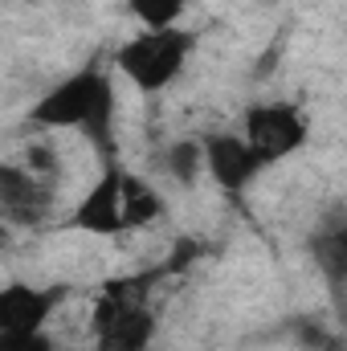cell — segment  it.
Instances as JSON below:
<instances>
[{
    "label": "cell",
    "instance_id": "1",
    "mask_svg": "<svg viewBox=\"0 0 347 351\" xmlns=\"http://www.w3.org/2000/svg\"><path fill=\"white\" fill-rule=\"evenodd\" d=\"M37 127H74L86 131L90 143L110 152L115 147V82L102 66H86L66 82L41 94L33 106Z\"/></svg>",
    "mask_w": 347,
    "mask_h": 351
},
{
    "label": "cell",
    "instance_id": "2",
    "mask_svg": "<svg viewBox=\"0 0 347 351\" xmlns=\"http://www.w3.org/2000/svg\"><path fill=\"white\" fill-rule=\"evenodd\" d=\"M156 274H139V278H115L102 286L98 306H94V339L98 351H147L156 335V315H152V282Z\"/></svg>",
    "mask_w": 347,
    "mask_h": 351
},
{
    "label": "cell",
    "instance_id": "3",
    "mask_svg": "<svg viewBox=\"0 0 347 351\" xmlns=\"http://www.w3.org/2000/svg\"><path fill=\"white\" fill-rule=\"evenodd\" d=\"M192 53V33L184 29H143L127 45H119L115 66L139 94H164L180 78Z\"/></svg>",
    "mask_w": 347,
    "mask_h": 351
},
{
    "label": "cell",
    "instance_id": "4",
    "mask_svg": "<svg viewBox=\"0 0 347 351\" xmlns=\"http://www.w3.org/2000/svg\"><path fill=\"white\" fill-rule=\"evenodd\" d=\"M241 135L250 139V147L258 152L261 164L274 168L307 143V119L294 102H254L246 110V131Z\"/></svg>",
    "mask_w": 347,
    "mask_h": 351
},
{
    "label": "cell",
    "instance_id": "5",
    "mask_svg": "<svg viewBox=\"0 0 347 351\" xmlns=\"http://www.w3.org/2000/svg\"><path fill=\"white\" fill-rule=\"evenodd\" d=\"M66 229L90 233V237H115L127 233V217H123V172L106 168L90 184V192L78 200V208L66 217Z\"/></svg>",
    "mask_w": 347,
    "mask_h": 351
},
{
    "label": "cell",
    "instance_id": "6",
    "mask_svg": "<svg viewBox=\"0 0 347 351\" xmlns=\"http://www.w3.org/2000/svg\"><path fill=\"white\" fill-rule=\"evenodd\" d=\"M58 302H66V286H25L8 282L0 290V335H33L45 331Z\"/></svg>",
    "mask_w": 347,
    "mask_h": 351
},
{
    "label": "cell",
    "instance_id": "7",
    "mask_svg": "<svg viewBox=\"0 0 347 351\" xmlns=\"http://www.w3.org/2000/svg\"><path fill=\"white\" fill-rule=\"evenodd\" d=\"M261 168H265V164L258 160V152L250 147L246 135H233V131L204 135V172L213 176L225 192L250 188Z\"/></svg>",
    "mask_w": 347,
    "mask_h": 351
},
{
    "label": "cell",
    "instance_id": "8",
    "mask_svg": "<svg viewBox=\"0 0 347 351\" xmlns=\"http://www.w3.org/2000/svg\"><path fill=\"white\" fill-rule=\"evenodd\" d=\"M0 204H4V217L8 221H21V225H37L49 204H53V188H49V176H37L29 168H0Z\"/></svg>",
    "mask_w": 347,
    "mask_h": 351
},
{
    "label": "cell",
    "instance_id": "9",
    "mask_svg": "<svg viewBox=\"0 0 347 351\" xmlns=\"http://www.w3.org/2000/svg\"><path fill=\"white\" fill-rule=\"evenodd\" d=\"M160 213H164L160 192H156L143 176L123 172V217H127V229H143V225H152Z\"/></svg>",
    "mask_w": 347,
    "mask_h": 351
},
{
    "label": "cell",
    "instance_id": "10",
    "mask_svg": "<svg viewBox=\"0 0 347 351\" xmlns=\"http://www.w3.org/2000/svg\"><path fill=\"white\" fill-rule=\"evenodd\" d=\"M311 254H315V265L331 282H347V221H335L323 233H315Z\"/></svg>",
    "mask_w": 347,
    "mask_h": 351
},
{
    "label": "cell",
    "instance_id": "11",
    "mask_svg": "<svg viewBox=\"0 0 347 351\" xmlns=\"http://www.w3.org/2000/svg\"><path fill=\"white\" fill-rule=\"evenodd\" d=\"M164 168L176 176V184H192L204 168V139H176L164 147Z\"/></svg>",
    "mask_w": 347,
    "mask_h": 351
},
{
    "label": "cell",
    "instance_id": "12",
    "mask_svg": "<svg viewBox=\"0 0 347 351\" xmlns=\"http://www.w3.org/2000/svg\"><path fill=\"white\" fill-rule=\"evenodd\" d=\"M127 4H131V12L143 29H176L188 0H127Z\"/></svg>",
    "mask_w": 347,
    "mask_h": 351
},
{
    "label": "cell",
    "instance_id": "13",
    "mask_svg": "<svg viewBox=\"0 0 347 351\" xmlns=\"http://www.w3.org/2000/svg\"><path fill=\"white\" fill-rule=\"evenodd\" d=\"M0 351H53V339L45 331H33V335H0Z\"/></svg>",
    "mask_w": 347,
    "mask_h": 351
}]
</instances>
